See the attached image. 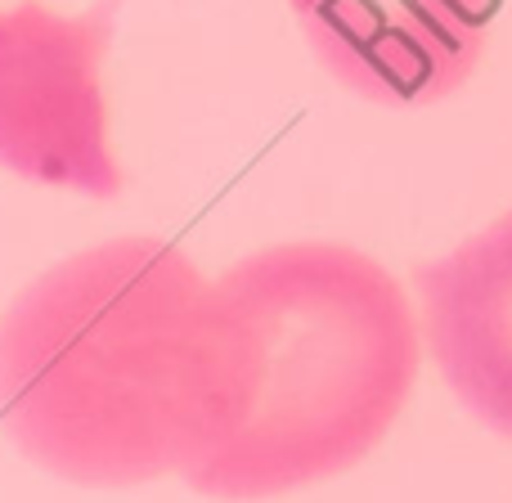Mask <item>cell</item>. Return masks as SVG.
Wrapping results in <instances>:
<instances>
[{
    "label": "cell",
    "instance_id": "obj_1",
    "mask_svg": "<svg viewBox=\"0 0 512 503\" xmlns=\"http://www.w3.org/2000/svg\"><path fill=\"white\" fill-rule=\"evenodd\" d=\"M256 351L176 243L113 239L0 315V427L72 486H144L207 459L252 400Z\"/></svg>",
    "mask_w": 512,
    "mask_h": 503
},
{
    "label": "cell",
    "instance_id": "obj_2",
    "mask_svg": "<svg viewBox=\"0 0 512 503\" xmlns=\"http://www.w3.org/2000/svg\"><path fill=\"white\" fill-rule=\"evenodd\" d=\"M256 351L239 427L185 481L270 499L355 468L418 382V324L387 265L346 243H274L216 279Z\"/></svg>",
    "mask_w": 512,
    "mask_h": 503
},
{
    "label": "cell",
    "instance_id": "obj_3",
    "mask_svg": "<svg viewBox=\"0 0 512 503\" xmlns=\"http://www.w3.org/2000/svg\"><path fill=\"white\" fill-rule=\"evenodd\" d=\"M122 0L54 14L23 0L0 9V167L86 198L122 194L108 149L104 54Z\"/></svg>",
    "mask_w": 512,
    "mask_h": 503
},
{
    "label": "cell",
    "instance_id": "obj_4",
    "mask_svg": "<svg viewBox=\"0 0 512 503\" xmlns=\"http://www.w3.org/2000/svg\"><path fill=\"white\" fill-rule=\"evenodd\" d=\"M319 68L369 104L454 95L486 54L495 0H288Z\"/></svg>",
    "mask_w": 512,
    "mask_h": 503
},
{
    "label": "cell",
    "instance_id": "obj_5",
    "mask_svg": "<svg viewBox=\"0 0 512 503\" xmlns=\"http://www.w3.org/2000/svg\"><path fill=\"white\" fill-rule=\"evenodd\" d=\"M423 337L445 387L512 441V207L454 252L418 265Z\"/></svg>",
    "mask_w": 512,
    "mask_h": 503
}]
</instances>
